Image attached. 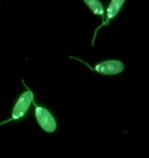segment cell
Listing matches in <instances>:
<instances>
[{"label":"cell","mask_w":149,"mask_h":158,"mask_svg":"<svg viewBox=\"0 0 149 158\" xmlns=\"http://www.w3.org/2000/svg\"><path fill=\"white\" fill-rule=\"evenodd\" d=\"M33 102H34V94L32 93L31 89L27 88V90L22 94L20 98L18 99V101L15 102L14 108H12L10 118L0 122V126L5 124V123H7V122L17 121V120L22 119L26 115V113L28 112V110L30 109V107L32 104H33Z\"/></svg>","instance_id":"obj_1"},{"label":"cell","mask_w":149,"mask_h":158,"mask_svg":"<svg viewBox=\"0 0 149 158\" xmlns=\"http://www.w3.org/2000/svg\"><path fill=\"white\" fill-rule=\"evenodd\" d=\"M78 61H80L82 63H84L85 65L88 66L89 69L91 70H94L95 72L99 74H102V75H116V74H120L122 73L124 71V63L119 61V60H108V61H104V62H101L99 64H97L96 66H94L93 68L91 67L87 64L86 62L82 61L80 59H76Z\"/></svg>","instance_id":"obj_3"},{"label":"cell","mask_w":149,"mask_h":158,"mask_svg":"<svg viewBox=\"0 0 149 158\" xmlns=\"http://www.w3.org/2000/svg\"><path fill=\"white\" fill-rule=\"evenodd\" d=\"M124 2H125V0H112V1H110L108 7H107V9H106V18H105V20H103L102 25H100V27H98L97 30H99L101 27H103V26H105V25L109 24L110 20L113 19L116 15L119 14V11L120 10V8H122ZM97 30L95 31L94 38H93V40H92V44H94V39H95V37H96Z\"/></svg>","instance_id":"obj_4"},{"label":"cell","mask_w":149,"mask_h":158,"mask_svg":"<svg viewBox=\"0 0 149 158\" xmlns=\"http://www.w3.org/2000/svg\"><path fill=\"white\" fill-rule=\"evenodd\" d=\"M34 105V113H35V118H36L38 124L40 125V127L46 132H54L57 127V123L51 113L49 112V110H47L44 107L38 106L35 101L33 102Z\"/></svg>","instance_id":"obj_2"},{"label":"cell","mask_w":149,"mask_h":158,"mask_svg":"<svg viewBox=\"0 0 149 158\" xmlns=\"http://www.w3.org/2000/svg\"><path fill=\"white\" fill-rule=\"evenodd\" d=\"M83 1L88 5V7L91 9V11L93 12L94 15H100V17H103L104 15L103 5L101 4V2L99 0H83Z\"/></svg>","instance_id":"obj_5"}]
</instances>
